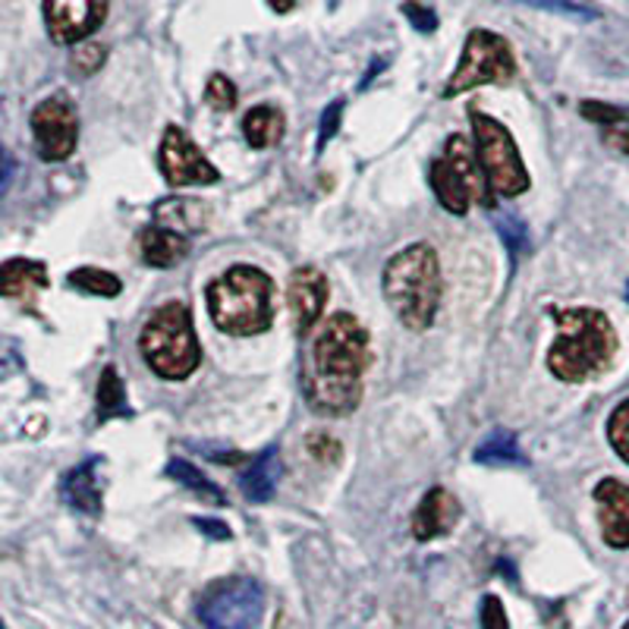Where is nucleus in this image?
Wrapping results in <instances>:
<instances>
[{
    "label": "nucleus",
    "instance_id": "1",
    "mask_svg": "<svg viewBox=\"0 0 629 629\" xmlns=\"http://www.w3.org/2000/svg\"><path fill=\"white\" fill-rule=\"evenodd\" d=\"M369 362V330L347 312L334 315L312 347V366L305 371L308 406L322 415L353 413L362 403Z\"/></svg>",
    "mask_w": 629,
    "mask_h": 629
},
{
    "label": "nucleus",
    "instance_id": "2",
    "mask_svg": "<svg viewBox=\"0 0 629 629\" xmlns=\"http://www.w3.org/2000/svg\"><path fill=\"white\" fill-rule=\"evenodd\" d=\"M557 340L547 353V369L566 384H583L608 369L617 353V330L605 312L592 305H551L547 308Z\"/></svg>",
    "mask_w": 629,
    "mask_h": 629
},
{
    "label": "nucleus",
    "instance_id": "3",
    "mask_svg": "<svg viewBox=\"0 0 629 629\" xmlns=\"http://www.w3.org/2000/svg\"><path fill=\"white\" fill-rule=\"evenodd\" d=\"M384 300L410 330H429L441 305V264L425 242L400 249L384 268Z\"/></svg>",
    "mask_w": 629,
    "mask_h": 629
},
{
    "label": "nucleus",
    "instance_id": "4",
    "mask_svg": "<svg viewBox=\"0 0 629 629\" xmlns=\"http://www.w3.org/2000/svg\"><path fill=\"white\" fill-rule=\"evenodd\" d=\"M271 296H274V283L261 268L237 264L212 281L208 312L217 330L234 337H252L268 330L274 322Z\"/></svg>",
    "mask_w": 629,
    "mask_h": 629
},
{
    "label": "nucleus",
    "instance_id": "5",
    "mask_svg": "<svg viewBox=\"0 0 629 629\" xmlns=\"http://www.w3.org/2000/svg\"><path fill=\"white\" fill-rule=\"evenodd\" d=\"M139 349L149 362V369L164 381H186L202 362L193 315L183 303H164L152 312V318L142 325Z\"/></svg>",
    "mask_w": 629,
    "mask_h": 629
},
{
    "label": "nucleus",
    "instance_id": "6",
    "mask_svg": "<svg viewBox=\"0 0 629 629\" xmlns=\"http://www.w3.org/2000/svg\"><path fill=\"white\" fill-rule=\"evenodd\" d=\"M469 123L476 132L478 161H481L485 183L491 186V193L503 198L522 196L529 189V171L522 164L520 149H517L510 130L481 110H469Z\"/></svg>",
    "mask_w": 629,
    "mask_h": 629
},
{
    "label": "nucleus",
    "instance_id": "7",
    "mask_svg": "<svg viewBox=\"0 0 629 629\" xmlns=\"http://www.w3.org/2000/svg\"><path fill=\"white\" fill-rule=\"evenodd\" d=\"M517 76V57L507 39H500L488 29H473L463 44V57L454 76L444 86V98H454L478 86H503Z\"/></svg>",
    "mask_w": 629,
    "mask_h": 629
},
{
    "label": "nucleus",
    "instance_id": "8",
    "mask_svg": "<svg viewBox=\"0 0 629 629\" xmlns=\"http://www.w3.org/2000/svg\"><path fill=\"white\" fill-rule=\"evenodd\" d=\"M196 614L208 629H256L264 617V592L249 576L217 579L202 592Z\"/></svg>",
    "mask_w": 629,
    "mask_h": 629
},
{
    "label": "nucleus",
    "instance_id": "9",
    "mask_svg": "<svg viewBox=\"0 0 629 629\" xmlns=\"http://www.w3.org/2000/svg\"><path fill=\"white\" fill-rule=\"evenodd\" d=\"M429 176H432L434 196L451 215L463 217L473 208V202H488L478 180L476 154L463 135H451L444 142V152L434 158Z\"/></svg>",
    "mask_w": 629,
    "mask_h": 629
},
{
    "label": "nucleus",
    "instance_id": "10",
    "mask_svg": "<svg viewBox=\"0 0 629 629\" xmlns=\"http://www.w3.org/2000/svg\"><path fill=\"white\" fill-rule=\"evenodd\" d=\"M32 135L44 161H66L79 145V117L66 95H51L32 110Z\"/></svg>",
    "mask_w": 629,
    "mask_h": 629
},
{
    "label": "nucleus",
    "instance_id": "11",
    "mask_svg": "<svg viewBox=\"0 0 629 629\" xmlns=\"http://www.w3.org/2000/svg\"><path fill=\"white\" fill-rule=\"evenodd\" d=\"M161 174L171 186H215L220 174L183 127H167L158 152Z\"/></svg>",
    "mask_w": 629,
    "mask_h": 629
},
{
    "label": "nucleus",
    "instance_id": "12",
    "mask_svg": "<svg viewBox=\"0 0 629 629\" xmlns=\"http://www.w3.org/2000/svg\"><path fill=\"white\" fill-rule=\"evenodd\" d=\"M108 20V0H44L47 35L57 44H76Z\"/></svg>",
    "mask_w": 629,
    "mask_h": 629
},
{
    "label": "nucleus",
    "instance_id": "13",
    "mask_svg": "<svg viewBox=\"0 0 629 629\" xmlns=\"http://www.w3.org/2000/svg\"><path fill=\"white\" fill-rule=\"evenodd\" d=\"M327 278L318 268H296L286 283V303H290V315H293V327L296 334H308L318 325V318L325 315L327 305Z\"/></svg>",
    "mask_w": 629,
    "mask_h": 629
},
{
    "label": "nucleus",
    "instance_id": "14",
    "mask_svg": "<svg viewBox=\"0 0 629 629\" xmlns=\"http://www.w3.org/2000/svg\"><path fill=\"white\" fill-rule=\"evenodd\" d=\"M595 500H598V520H601V535L610 547L623 551L629 547V485L617 478H601L595 485Z\"/></svg>",
    "mask_w": 629,
    "mask_h": 629
},
{
    "label": "nucleus",
    "instance_id": "15",
    "mask_svg": "<svg viewBox=\"0 0 629 629\" xmlns=\"http://www.w3.org/2000/svg\"><path fill=\"white\" fill-rule=\"evenodd\" d=\"M61 495L64 500L86 513V517H98L105 507V485H101V456H88L86 463H79L76 469H69L61 481Z\"/></svg>",
    "mask_w": 629,
    "mask_h": 629
},
{
    "label": "nucleus",
    "instance_id": "16",
    "mask_svg": "<svg viewBox=\"0 0 629 629\" xmlns=\"http://www.w3.org/2000/svg\"><path fill=\"white\" fill-rule=\"evenodd\" d=\"M459 520V503L447 488H432L425 498L419 500L413 513V535L419 542H432L447 535Z\"/></svg>",
    "mask_w": 629,
    "mask_h": 629
},
{
    "label": "nucleus",
    "instance_id": "17",
    "mask_svg": "<svg viewBox=\"0 0 629 629\" xmlns=\"http://www.w3.org/2000/svg\"><path fill=\"white\" fill-rule=\"evenodd\" d=\"M47 286V268L32 259H7L0 268V296L3 300H32Z\"/></svg>",
    "mask_w": 629,
    "mask_h": 629
},
{
    "label": "nucleus",
    "instance_id": "18",
    "mask_svg": "<svg viewBox=\"0 0 629 629\" xmlns=\"http://www.w3.org/2000/svg\"><path fill=\"white\" fill-rule=\"evenodd\" d=\"M278 481H281V454H278V447H268L239 476V491H242V498L252 500V503H264V500L274 498Z\"/></svg>",
    "mask_w": 629,
    "mask_h": 629
},
{
    "label": "nucleus",
    "instance_id": "19",
    "mask_svg": "<svg viewBox=\"0 0 629 629\" xmlns=\"http://www.w3.org/2000/svg\"><path fill=\"white\" fill-rule=\"evenodd\" d=\"M139 249H142V259L149 261L152 268H174L176 261L186 259L189 252V237L167 230V227H145L142 237H139Z\"/></svg>",
    "mask_w": 629,
    "mask_h": 629
},
{
    "label": "nucleus",
    "instance_id": "20",
    "mask_svg": "<svg viewBox=\"0 0 629 629\" xmlns=\"http://www.w3.org/2000/svg\"><path fill=\"white\" fill-rule=\"evenodd\" d=\"M154 224L176 230L183 237H193L208 224V205H202L196 198H161L154 205Z\"/></svg>",
    "mask_w": 629,
    "mask_h": 629
},
{
    "label": "nucleus",
    "instance_id": "21",
    "mask_svg": "<svg viewBox=\"0 0 629 629\" xmlns=\"http://www.w3.org/2000/svg\"><path fill=\"white\" fill-rule=\"evenodd\" d=\"M286 117L274 105H259L242 117V135L252 149H271L283 139Z\"/></svg>",
    "mask_w": 629,
    "mask_h": 629
},
{
    "label": "nucleus",
    "instance_id": "22",
    "mask_svg": "<svg viewBox=\"0 0 629 629\" xmlns=\"http://www.w3.org/2000/svg\"><path fill=\"white\" fill-rule=\"evenodd\" d=\"M473 456H476V463H485V466H525L520 441L507 429H495L485 434V441L478 444Z\"/></svg>",
    "mask_w": 629,
    "mask_h": 629
},
{
    "label": "nucleus",
    "instance_id": "23",
    "mask_svg": "<svg viewBox=\"0 0 629 629\" xmlns=\"http://www.w3.org/2000/svg\"><path fill=\"white\" fill-rule=\"evenodd\" d=\"M167 476L174 478L176 485H183L189 495L205 500V503H215V507H224V503H227V495L217 488L212 478L202 476L189 459H171V463H167Z\"/></svg>",
    "mask_w": 629,
    "mask_h": 629
},
{
    "label": "nucleus",
    "instance_id": "24",
    "mask_svg": "<svg viewBox=\"0 0 629 629\" xmlns=\"http://www.w3.org/2000/svg\"><path fill=\"white\" fill-rule=\"evenodd\" d=\"M130 400H127V388L120 381V375L113 366L101 371L98 378V422H110V419H123L130 415Z\"/></svg>",
    "mask_w": 629,
    "mask_h": 629
},
{
    "label": "nucleus",
    "instance_id": "25",
    "mask_svg": "<svg viewBox=\"0 0 629 629\" xmlns=\"http://www.w3.org/2000/svg\"><path fill=\"white\" fill-rule=\"evenodd\" d=\"M69 286H76V290H86L91 296H120V290H123V283L117 274H110V271H101V268H76V271H69Z\"/></svg>",
    "mask_w": 629,
    "mask_h": 629
},
{
    "label": "nucleus",
    "instance_id": "26",
    "mask_svg": "<svg viewBox=\"0 0 629 629\" xmlns=\"http://www.w3.org/2000/svg\"><path fill=\"white\" fill-rule=\"evenodd\" d=\"M495 227L500 230V239H503V246L510 249V256L513 261L520 259L522 252H529V230H525V224H522L520 217L510 215V212H503V215H495Z\"/></svg>",
    "mask_w": 629,
    "mask_h": 629
},
{
    "label": "nucleus",
    "instance_id": "27",
    "mask_svg": "<svg viewBox=\"0 0 629 629\" xmlns=\"http://www.w3.org/2000/svg\"><path fill=\"white\" fill-rule=\"evenodd\" d=\"M608 437L610 447L617 451V456L629 466V400H623L608 419Z\"/></svg>",
    "mask_w": 629,
    "mask_h": 629
},
{
    "label": "nucleus",
    "instance_id": "28",
    "mask_svg": "<svg viewBox=\"0 0 629 629\" xmlns=\"http://www.w3.org/2000/svg\"><path fill=\"white\" fill-rule=\"evenodd\" d=\"M513 3H525V7H535V10H547V13H561V17H570V20H598V13L583 7L579 0H513Z\"/></svg>",
    "mask_w": 629,
    "mask_h": 629
},
{
    "label": "nucleus",
    "instance_id": "29",
    "mask_svg": "<svg viewBox=\"0 0 629 629\" xmlns=\"http://www.w3.org/2000/svg\"><path fill=\"white\" fill-rule=\"evenodd\" d=\"M205 101L215 110H234L237 108V86L227 76L215 73L205 86Z\"/></svg>",
    "mask_w": 629,
    "mask_h": 629
},
{
    "label": "nucleus",
    "instance_id": "30",
    "mask_svg": "<svg viewBox=\"0 0 629 629\" xmlns=\"http://www.w3.org/2000/svg\"><path fill=\"white\" fill-rule=\"evenodd\" d=\"M583 117L601 127H620L629 120V108H617V105H605V101H583L579 105Z\"/></svg>",
    "mask_w": 629,
    "mask_h": 629
},
{
    "label": "nucleus",
    "instance_id": "31",
    "mask_svg": "<svg viewBox=\"0 0 629 629\" xmlns=\"http://www.w3.org/2000/svg\"><path fill=\"white\" fill-rule=\"evenodd\" d=\"M340 120H344V98L330 101L322 113V127H318V152H325V145L337 135L340 130Z\"/></svg>",
    "mask_w": 629,
    "mask_h": 629
},
{
    "label": "nucleus",
    "instance_id": "32",
    "mask_svg": "<svg viewBox=\"0 0 629 629\" xmlns=\"http://www.w3.org/2000/svg\"><path fill=\"white\" fill-rule=\"evenodd\" d=\"M400 10H403V17H406V20L413 22L415 32H425V35H429V32L437 29V17H434V10H429L425 3H419V0H406Z\"/></svg>",
    "mask_w": 629,
    "mask_h": 629
},
{
    "label": "nucleus",
    "instance_id": "33",
    "mask_svg": "<svg viewBox=\"0 0 629 629\" xmlns=\"http://www.w3.org/2000/svg\"><path fill=\"white\" fill-rule=\"evenodd\" d=\"M481 629H510L507 610L498 595H485L481 601Z\"/></svg>",
    "mask_w": 629,
    "mask_h": 629
},
{
    "label": "nucleus",
    "instance_id": "34",
    "mask_svg": "<svg viewBox=\"0 0 629 629\" xmlns=\"http://www.w3.org/2000/svg\"><path fill=\"white\" fill-rule=\"evenodd\" d=\"M101 64H105V47H101V44H86V47H79L76 57H73V69L83 73V76H91Z\"/></svg>",
    "mask_w": 629,
    "mask_h": 629
},
{
    "label": "nucleus",
    "instance_id": "35",
    "mask_svg": "<svg viewBox=\"0 0 629 629\" xmlns=\"http://www.w3.org/2000/svg\"><path fill=\"white\" fill-rule=\"evenodd\" d=\"M308 454L322 463H327V459L334 463V459H340V444L334 437H327L325 432H312L308 434Z\"/></svg>",
    "mask_w": 629,
    "mask_h": 629
},
{
    "label": "nucleus",
    "instance_id": "36",
    "mask_svg": "<svg viewBox=\"0 0 629 629\" xmlns=\"http://www.w3.org/2000/svg\"><path fill=\"white\" fill-rule=\"evenodd\" d=\"M202 535H208V539H215V542H227V539H234V532H230V525L220 520H193Z\"/></svg>",
    "mask_w": 629,
    "mask_h": 629
},
{
    "label": "nucleus",
    "instance_id": "37",
    "mask_svg": "<svg viewBox=\"0 0 629 629\" xmlns=\"http://www.w3.org/2000/svg\"><path fill=\"white\" fill-rule=\"evenodd\" d=\"M605 142H608L614 152L627 154L629 158V127H610L608 135H605Z\"/></svg>",
    "mask_w": 629,
    "mask_h": 629
},
{
    "label": "nucleus",
    "instance_id": "38",
    "mask_svg": "<svg viewBox=\"0 0 629 629\" xmlns=\"http://www.w3.org/2000/svg\"><path fill=\"white\" fill-rule=\"evenodd\" d=\"M268 7H271L274 13H290V10L296 7V0H268Z\"/></svg>",
    "mask_w": 629,
    "mask_h": 629
},
{
    "label": "nucleus",
    "instance_id": "39",
    "mask_svg": "<svg viewBox=\"0 0 629 629\" xmlns=\"http://www.w3.org/2000/svg\"><path fill=\"white\" fill-rule=\"evenodd\" d=\"M627 303H629V283H627Z\"/></svg>",
    "mask_w": 629,
    "mask_h": 629
},
{
    "label": "nucleus",
    "instance_id": "40",
    "mask_svg": "<svg viewBox=\"0 0 629 629\" xmlns=\"http://www.w3.org/2000/svg\"><path fill=\"white\" fill-rule=\"evenodd\" d=\"M623 629H629V620H627V627H623Z\"/></svg>",
    "mask_w": 629,
    "mask_h": 629
}]
</instances>
